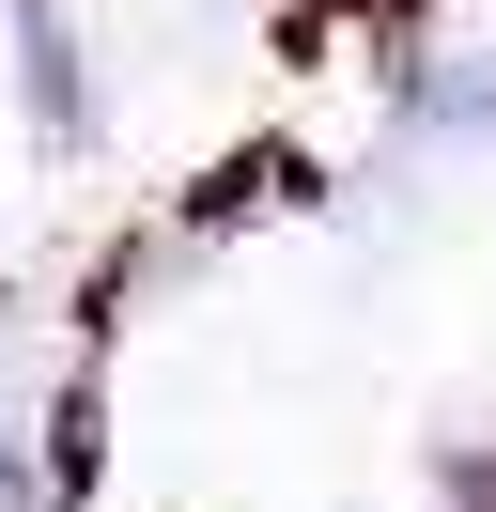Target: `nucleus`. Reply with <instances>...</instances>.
<instances>
[{
	"label": "nucleus",
	"instance_id": "nucleus-1",
	"mask_svg": "<svg viewBox=\"0 0 496 512\" xmlns=\"http://www.w3.org/2000/svg\"><path fill=\"white\" fill-rule=\"evenodd\" d=\"M0 497H16V466H0Z\"/></svg>",
	"mask_w": 496,
	"mask_h": 512
}]
</instances>
